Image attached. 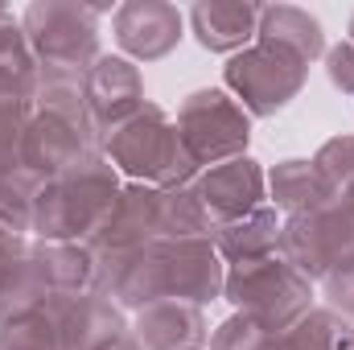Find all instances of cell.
<instances>
[{"label": "cell", "mask_w": 354, "mask_h": 350, "mask_svg": "<svg viewBox=\"0 0 354 350\" xmlns=\"http://www.w3.org/2000/svg\"><path fill=\"white\" fill-rule=\"evenodd\" d=\"M260 21H264L260 4H194L189 8V29L198 46L231 58L260 37Z\"/></svg>", "instance_id": "cell-16"}, {"label": "cell", "mask_w": 354, "mask_h": 350, "mask_svg": "<svg viewBox=\"0 0 354 350\" xmlns=\"http://www.w3.org/2000/svg\"><path fill=\"white\" fill-rule=\"evenodd\" d=\"M260 37L288 46V50H292V54H301L309 66L326 54V33H322V21H317L313 12L297 8V4H276V8H264Z\"/></svg>", "instance_id": "cell-18"}, {"label": "cell", "mask_w": 354, "mask_h": 350, "mask_svg": "<svg viewBox=\"0 0 354 350\" xmlns=\"http://www.w3.org/2000/svg\"><path fill=\"white\" fill-rule=\"evenodd\" d=\"M107 350H145V347H140V342H136V334L128 330V334H124L120 342H111V347H107Z\"/></svg>", "instance_id": "cell-28"}, {"label": "cell", "mask_w": 354, "mask_h": 350, "mask_svg": "<svg viewBox=\"0 0 354 350\" xmlns=\"http://www.w3.org/2000/svg\"><path fill=\"white\" fill-rule=\"evenodd\" d=\"M280 210L276 206H260L252 210L248 219L239 223H227L214 231V248L223 264H252V260H264V256H276L280 252Z\"/></svg>", "instance_id": "cell-17"}, {"label": "cell", "mask_w": 354, "mask_h": 350, "mask_svg": "<svg viewBox=\"0 0 354 350\" xmlns=\"http://www.w3.org/2000/svg\"><path fill=\"white\" fill-rule=\"evenodd\" d=\"M99 8L87 4H29L21 17V33L41 71H75L87 75L99 62Z\"/></svg>", "instance_id": "cell-7"}, {"label": "cell", "mask_w": 354, "mask_h": 350, "mask_svg": "<svg viewBox=\"0 0 354 350\" xmlns=\"http://www.w3.org/2000/svg\"><path fill=\"white\" fill-rule=\"evenodd\" d=\"M54 313L62 350H107L128 334L124 309L107 293H83V297H62L46 305Z\"/></svg>", "instance_id": "cell-13"}, {"label": "cell", "mask_w": 354, "mask_h": 350, "mask_svg": "<svg viewBox=\"0 0 354 350\" xmlns=\"http://www.w3.org/2000/svg\"><path fill=\"white\" fill-rule=\"evenodd\" d=\"M145 79L140 71L128 62V58H111V54H99V62L87 71V107H91V124H95V136H99V149L103 140L124 128L136 111H145Z\"/></svg>", "instance_id": "cell-11"}, {"label": "cell", "mask_w": 354, "mask_h": 350, "mask_svg": "<svg viewBox=\"0 0 354 350\" xmlns=\"http://www.w3.org/2000/svg\"><path fill=\"white\" fill-rule=\"evenodd\" d=\"M223 79H227V91L243 103L248 116L264 120V116L284 111L301 95L305 79H309V62L301 54H292L288 46H280V42L256 37L248 50H239L227 62Z\"/></svg>", "instance_id": "cell-5"}, {"label": "cell", "mask_w": 354, "mask_h": 350, "mask_svg": "<svg viewBox=\"0 0 354 350\" xmlns=\"http://www.w3.org/2000/svg\"><path fill=\"white\" fill-rule=\"evenodd\" d=\"M0 350H62L54 313L50 309H37V313H25V317L4 322L0 326Z\"/></svg>", "instance_id": "cell-22"}, {"label": "cell", "mask_w": 354, "mask_h": 350, "mask_svg": "<svg viewBox=\"0 0 354 350\" xmlns=\"http://www.w3.org/2000/svg\"><path fill=\"white\" fill-rule=\"evenodd\" d=\"M326 75H330V83L342 95L354 99V42H342V46H334L326 54Z\"/></svg>", "instance_id": "cell-27"}, {"label": "cell", "mask_w": 354, "mask_h": 350, "mask_svg": "<svg viewBox=\"0 0 354 350\" xmlns=\"http://www.w3.org/2000/svg\"><path fill=\"white\" fill-rule=\"evenodd\" d=\"M223 297L235 305V313L252 317L268 334H284L313 313V284L280 260V252L252 264H231Z\"/></svg>", "instance_id": "cell-4"}, {"label": "cell", "mask_w": 354, "mask_h": 350, "mask_svg": "<svg viewBox=\"0 0 354 350\" xmlns=\"http://www.w3.org/2000/svg\"><path fill=\"white\" fill-rule=\"evenodd\" d=\"M313 174L322 177L330 202H346V194L354 190V136H334L313 153Z\"/></svg>", "instance_id": "cell-21"}, {"label": "cell", "mask_w": 354, "mask_h": 350, "mask_svg": "<svg viewBox=\"0 0 354 350\" xmlns=\"http://www.w3.org/2000/svg\"><path fill=\"white\" fill-rule=\"evenodd\" d=\"M120 169L99 153L50 177L33 194V235L41 243H91L120 202Z\"/></svg>", "instance_id": "cell-2"}, {"label": "cell", "mask_w": 354, "mask_h": 350, "mask_svg": "<svg viewBox=\"0 0 354 350\" xmlns=\"http://www.w3.org/2000/svg\"><path fill=\"white\" fill-rule=\"evenodd\" d=\"M91 153H99L95 136H87L83 128L50 116V111H33L25 140H21V174L29 181H50V177L75 169L79 161H87Z\"/></svg>", "instance_id": "cell-9"}, {"label": "cell", "mask_w": 354, "mask_h": 350, "mask_svg": "<svg viewBox=\"0 0 354 350\" xmlns=\"http://www.w3.org/2000/svg\"><path fill=\"white\" fill-rule=\"evenodd\" d=\"M268 342H272V334L264 326H256L252 317H243V313L227 317L210 334V350H268Z\"/></svg>", "instance_id": "cell-25"}, {"label": "cell", "mask_w": 354, "mask_h": 350, "mask_svg": "<svg viewBox=\"0 0 354 350\" xmlns=\"http://www.w3.org/2000/svg\"><path fill=\"white\" fill-rule=\"evenodd\" d=\"M342 206L351 210V219H354V190H351V194H346V202H342Z\"/></svg>", "instance_id": "cell-29"}, {"label": "cell", "mask_w": 354, "mask_h": 350, "mask_svg": "<svg viewBox=\"0 0 354 350\" xmlns=\"http://www.w3.org/2000/svg\"><path fill=\"white\" fill-rule=\"evenodd\" d=\"M157 239H161V190L128 181L120 190V202H115L111 219L103 223V231L91 239L87 248L99 260H111V256L140 252V248H149Z\"/></svg>", "instance_id": "cell-12"}, {"label": "cell", "mask_w": 354, "mask_h": 350, "mask_svg": "<svg viewBox=\"0 0 354 350\" xmlns=\"http://www.w3.org/2000/svg\"><path fill=\"white\" fill-rule=\"evenodd\" d=\"M354 256V219L342 202H322L305 214L280 223V260L292 264L309 284L326 280L342 260Z\"/></svg>", "instance_id": "cell-8"}, {"label": "cell", "mask_w": 354, "mask_h": 350, "mask_svg": "<svg viewBox=\"0 0 354 350\" xmlns=\"http://www.w3.org/2000/svg\"><path fill=\"white\" fill-rule=\"evenodd\" d=\"M103 157L128 174L136 185H153V190H174V185H189L202 174L194 165V157L185 153V140L169 120L165 107L145 103V111H136L124 128H115L103 140Z\"/></svg>", "instance_id": "cell-3"}, {"label": "cell", "mask_w": 354, "mask_h": 350, "mask_svg": "<svg viewBox=\"0 0 354 350\" xmlns=\"http://www.w3.org/2000/svg\"><path fill=\"white\" fill-rule=\"evenodd\" d=\"M136 342L145 350H202L210 347V326L202 305L189 301H153L145 309H136V326H132Z\"/></svg>", "instance_id": "cell-15"}, {"label": "cell", "mask_w": 354, "mask_h": 350, "mask_svg": "<svg viewBox=\"0 0 354 350\" xmlns=\"http://www.w3.org/2000/svg\"><path fill=\"white\" fill-rule=\"evenodd\" d=\"M268 350H354V326L334 309H313L292 330L272 334Z\"/></svg>", "instance_id": "cell-19"}, {"label": "cell", "mask_w": 354, "mask_h": 350, "mask_svg": "<svg viewBox=\"0 0 354 350\" xmlns=\"http://www.w3.org/2000/svg\"><path fill=\"white\" fill-rule=\"evenodd\" d=\"M33 194L37 181L29 177H0V235H29L33 231Z\"/></svg>", "instance_id": "cell-23"}, {"label": "cell", "mask_w": 354, "mask_h": 350, "mask_svg": "<svg viewBox=\"0 0 354 350\" xmlns=\"http://www.w3.org/2000/svg\"><path fill=\"white\" fill-rule=\"evenodd\" d=\"M33 120V103L0 99V177H21V140Z\"/></svg>", "instance_id": "cell-24"}, {"label": "cell", "mask_w": 354, "mask_h": 350, "mask_svg": "<svg viewBox=\"0 0 354 350\" xmlns=\"http://www.w3.org/2000/svg\"><path fill=\"white\" fill-rule=\"evenodd\" d=\"M322 288H326V309H334L338 317H346L354 326V256L351 260H342L326 280H322Z\"/></svg>", "instance_id": "cell-26"}, {"label": "cell", "mask_w": 354, "mask_h": 350, "mask_svg": "<svg viewBox=\"0 0 354 350\" xmlns=\"http://www.w3.org/2000/svg\"><path fill=\"white\" fill-rule=\"evenodd\" d=\"M268 190H272L276 210H284V214H305V210L330 202L322 177L313 174L309 161H280V165L268 174Z\"/></svg>", "instance_id": "cell-20"}, {"label": "cell", "mask_w": 354, "mask_h": 350, "mask_svg": "<svg viewBox=\"0 0 354 350\" xmlns=\"http://www.w3.org/2000/svg\"><path fill=\"white\" fill-rule=\"evenodd\" d=\"M174 124L198 169H210V165L231 161V157H248L252 116L243 111V103L231 91L202 87L194 95H185Z\"/></svg>", "instance_id": "cell-6"}, {"label": "cell", "mask_w": 354, "mask_h": 350, "mask_svg": "<svg viewBox=\"0 0 354 350\" xmlns=\"http://www.w3.org/2000/svg\"><path fill=\"white\" fill-rule=\"evenodd\" d=\"M194 190H198V198H202V206H206V214L218 231V227L239 223V219H248L252 210L264 206L268 174L252 157H231V161H218V165L202 169L194 177Z\"/></svg>", "instance_id": "cell-10"}, {"label": "cell", "mask_w": 354, "mask_h": 350, "mask_svg": "<svg viewBox=\"0 0 354 350\" xmlns=\"http://www.w3.org/2000/svg\"><path fill=\"white\" fill-rule=\"evenodd\" d=\"M346 42H354V21H351V37H346Z\"/></svg>", "instance_id": "cell-30"}, {"label": "cell", "mask_w": 354, "mask_h": 350, "mask_svg": "<svg viewBox=\"0 0 354 350\" xmlns=\"http://www.w3.org/2000/svg\"><path fill=\"white\" fill-rule=\"evenodd\" d=\"M99 293H107L120 309H145L153 301L210 305L227 284V264L214 239H157L140 252L99 260Z\"/></svg>", "instance_id": "cell-1"}, {"label": "cell", "mask_w": 354, "mask_h": 350, "mask_svg": "<svg viewBox=\"0 0 354 350\" xmlns=\"http://www.w3.org/2000/svg\"><path fill=\"white\" fill-rule=\"evenodd\" d=\"M111 25H115V42L124 46L128 58H136V62H157V58H165V54L177 50L181 29H185V17L177 12L174 4L136 0V4L115 8Z\"/></svg>", "instance_id": "cell-14"}]
</instances>
